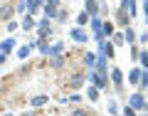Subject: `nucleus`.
Masks as SVG:
<instances>
[{
	"label": "nucleus",
	"mask_w": 148,
	"mask_h": 116,
	"mask_svg": "<svg viewBox=\"0 0 148 116\" xmlns=\"http://www.w3.org/2000/svg\"><path fill=\"white\" fill-rule=\"evenodd\" d=\"M45 101H47V96H35V99H32V104L40 106V104H45Z\"/></svg>",
	"instance_id": "f257e3e1"
},
{
	"label": "nucleus",
	"mask_w": 148,
	"mask_h": 116,
	"mask_svg": "<svg viewBox=\"0 0 148 116\" xmlns=\"http://www.w3.org/2000/svg\"><path fill=\"white\" fill-rule=\"evenodd\" d=\"M8 15H10V8H3V10H0V17H3V20H5Z\"/></svg>",
	"instance_id": "f03ea898"
},
{
	"label": "nucleus",
	"mask_w": 148,
	"mask_h": 116,
	"mask_svg": "<svg viewBox=\"0 0 148 116\" xmlns=\"http://www.w3.org/2000/svg\"><path fill=\"white\" fill-rule=\"evenodd\" d=\"M77 116H86V114H84V111H77Z\"/></svg>",
	"instance_id": "7ed1b4c3"
},
{
	"label": "nucleus",
	"mask_w": 148,
	"mask_h": 116,
	"mask_svg": "<svg viewBox=\"0 0 148 116\" xmlns=\"http://www.w3.org/2000/svg\"><path fill=\"white\" fill-rule=\"evenodd\" d=\"M25 116H35V114H25Z\"/></svg>",
	"instance_id": "20e7f679"
}]
</instances>
